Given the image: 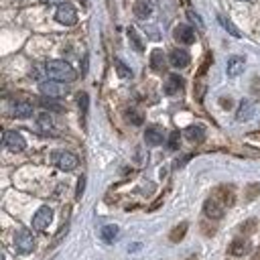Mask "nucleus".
Wrapping results in <instances>:
<instances>
[{"label": "nucleus", "mask_w": 260, "mask_h": 260, "mask_svg": "<svg viewBox=\"0 0 260 260\" xmlns=\"http://www.w3.org/2000/svg\"><path fill=\"white\" fill-rule=\"evenodd\" d=\"M45 71L49 75V79H57V81H63V83H69V81H75L77 79V73L75 69L63 61V59H53L45 65Z\"/></svg>", "instance_id": "nucleus-1"}, {"label": "nucleus", "mask_w": 260, "mask_h": 260, "mask_svg": "<svg viewBox=\"0 0 260 260\" xmlns=\"http://www.w3.org/2000/svg\"><path fill=\"white\" fill-rule=\"evenodd\" d=\"M35 246H37L35 236H32L26 228H20V230L14 234V248H16L18 254L26 256V254H30V252L35 250Z\"/></svg>", "instance_id": "nucleus-2"}, {"label": "nucleus", "mask_w": 260, "mask_h": 260, "mask_svg": "<svg viewBox=\"0 0 260 260\" xmlns=\"http://www.w3.org/2000/svg\"><path fill=\"white\" fill-rule=\"evenodd\" d=\"M55 20H57L59 24L73 26V24L77 22V10H75V6H73V4H69V2L59 4V6H57V10H55Z\"/></svg>", "instance_id": "nucleus-3"}, {"label": "nucleus", "mask_w": 260, "mask_h": 260, "mask_svg": "<svg viewBox=\"0 0 260 260\" xmlns=\"http://www.w3.org/2000/svg\"><path fill=\"white\" fill-rule=\"evenodd\" d=\"M39 89L45 98H61L67 93V85L63 81H57V79H45L39 83Z\"/></svg>", "instance_id": "nucleus-4"}, {"label": "nucleus", "mask_w": 260, "mask_h": 260, "mask_svg": "<svg viewBox=\"0 0 260 260\" xmlns=\"http://www.w3.org/2000/svg\"><path fill=\"white\" fill-rule=\"evenodd\" d=\"M51 158H53L55 167L61 169V171H73L77 167V156L67 152V150H57V152H53Z\"/></svg>", "instance_id": "nucleus-5"}, {"label": "nucleus", "mask_w": 260, "mask_h": 260, "mask_svg": "<svg viewBox=\"0 0 260 260\" xmlns=\"http://www.w3.org/2000/svg\"><path fill=\"white\" fill-rule=\"evenodd\" d=\"M2 142H4V146H6L10 152H22V150L26 148V140L22 138V134H18V132H14V130H6Z\"/></svg>", "instance_id": "nucleus-6"}, {"label": "nucleus", "mask_w": 260, "mask_h": 260, "mask_svg": "<svg viewBox=\"0 0 260 260\" xmlns=\"http://www.w3.org/2000/svg\"><path fill=\"white\" fill-rule=\"evenodd\" d=\"M51 221H53V211H51V207H49V205L39 207V209L35 211V215H32V228H35L37 232L47 230Z\"/></svg>", "instance_id": "nucleus-7"}, {"label": "nucleus", "mask_w": 260, "mask_h": 260, "mask_svg": "<svg viewBox=\"0 0 260 260\" xmlns=\"http://www.w3.org/2000/svg\"><path fill=\"white\" fill-rule=\"evenodd\" d=\"M223 211H225V207H223L215 197L205 199V203H203V213H205L209 219H221V217H223Z\"/></svg>", "instance_id": "nucleus-8"}, {"label": "nucleus", "mask_w": 260, "mask_h": 260, "mask_svg": "<svg viewBox=\"0 0 260 260\" xmlns=\"http://www.w3.org/2000/svg\"><path fill=\"white\" fill-rule=\"evenodd\" d=\"M173 37H175L177 43H183V45L195 43V30L189 24H177L175 30H173Z\"/></svg>", "instance_id": "nucleus-9"}, {"label": "nucleus", "mask_w": 260, "mask_h": 260, "mask_svg": "<svg viewBox=\"0 0 260 260\" xmlns=\"http://www.w3.org/2000/svg\"><path fill=\"white\" fill-rule=\"evenodd\" d=\"M211 197H215L223 207H232V205H234V201H236L234 189H232V187H228V185H219V187L211 193Z\"/></svg>", "instance_id": "nucleus-10"}, {"label": "nucleus", "mask_w": 260, "mask_h": 260, "mask_svg": "<svg viewBox=\"0 0 260 260\" xmlns=\"http://www.w3.org/2000/svg\"><path fill=\"white\" fill-rule=\"evenodd\" d=\"M244 67H246V59L242 55H232L228 59V65H225V73L228 77H238L244 73Z\"/></svg>", "instance_id": "nucleus-11"}, {"label": "nucleus", "mask_w": 260, "mask_h": 260, "mask_svg": "<svg viewBox=\"0 0 260 260\" xmlns=\"http://www.w3.org/2000/svg\"><path fill=\"white\" fill-rule=\"evenodd\" d=\"M169 63L173 67H177V69H183V67H187L191 63V55L185 49H173L169 53Z\"/></svg>", "instance_id": "nucleus-12"}, {"label": "nucleus", "mask_w": 260, "mask_h": 260, "mask_svg": "<svg viewBox=\"0 0 260 260\" xmlns=\"http://www.w3.org/2000/svg\"><path fill=\"white\" fill-rule=\"evenodd\" d=\"M162 140H165V136H162V130L158 126H148L144 130V142L148 146H158V144H162Z\"/></svg>", "instance_id": "nucleus-13"}, {"label": "nucleus", "mask_w": 260, "mask_h": 260, "mask_svg": "<svg viewBox=\"0 0 260 260\" xmlns=\"http://www.w3.org/2000/svg\"><path fill=\"white\" fill-rule=\"evenodd\" d=\"M132 10H134V16H136V18L144 20V18H148V16L152 14L154 6H152L150 0H136L134 6H132Z\"/></svg>", "instance_id": "nucleus-14"}, {"label": "nucleus", "mask_w": 260, "mask_h": 260, "mask_svg": "<svg viewBox=\"0 0 260 260\" xmlns=\"http://www.w3.org/2000/svg\"><path fill=\"white\" fill-rule=\"evenodd\" d=\"M183 134H185V138L191 140V142H203V140H205V128H203L201 124H191V126H187V128L183 130Z\"/></svg>", "instance_id": "nucleus-15"}, {"label": "nucleus", "mask_w": 260, "mask_h": 260, "mask_svg": "<svg viewBox=\"0 0 260 260\" xmlns=\"http://www.w3.org/2000/svg\"><path fill=\"white\" fill-rule=\"evenodd\" d=\"M183 83H185V81H183L181 75H175V73L169 75V77H167V83H165V93H167V95H175L177 91L183 89Z\"/></svg>", "instance_id": "nucleus-16"}, {"label": "nucleus", "mask_w": 260, "mask_h": 260, "mask_svg": "<svg viewBox=\"0 0 260 260\" xmlns=\"http://www.w3.org/2000/svg\"><path fill=\"white\" fill-rule=\"evenodd\" d=\"M100 238L106 242V244H114L118 238H120V228L114 225V223H108L100 230Z\"/></svg>", "instance_id": "nucleus-17"}, {"label": "nucleus", "mask_w": 260, "mask_h": 260, "mask_svg": "<svg viewBox=\"0 0 260 260\" xmlns=\"http://www.w3.org/2000/svg\"><path fill=\"white\" fill-rule=\"evenodd\" d=\"M248 252H250V242L248 240H244V238L232 240V244H230V254L232 256H244Z\"/></svg>", "instance_id": "nucleus-18"}, {"label": "nucleus", "mask_w": 260, "mask_h": 260, "mask_svg": "<svg viewBox=\"0 0 260 260\" xmlns=\"http://www.w3.org/2000/svg\"><path fill=\"white\" fill-rule=\"evenodd\" d=\"M165 65H167L165 53H162L160 49H154V51L150 53V67H152V71L160 73V71H165Z\"/></svg>", "instance_id": "nucleus-19"}, {"label": "nucleus", "mask_w": 260, "mask_h": 260, "mask_svg": "<svg viewBox=\"0 0 260 260\" xmlns=\"http://www.w3.org/2000/svg\"><path fill=\"white\" fill-rule=\"evenodd\" d=\"M12 116L14 118H30L32 116V104H28V102H14L12 104Z\"/></svg>", "instance_id": "nucleus-20"}, {"label": "nucleus", "mask_w": 260, "mask_h": 260, "mask_svg": "<svg viewBox=\"0 0 260 260\" xmlns=\"http://www.w3.org/2000/svg\"><path fill=\"white\" fill-rule=\"evenodd\" d=\"M252 114H254V104H252L250 100H242V102H240V106H238L236 118L242 122V120H248V118H252Z\"/></svg>", "instance_id": "nucleus-21"}, {"label": "nucleus", "mask_w": 260, "mask_h": 260, "mask_svg": "<svg viewBox=\"0 0 260 260\" xmlns=\"http://www.w3.org/2000/svg\"><path fill=\"white\" fill-rule=\"evenodd\" d=\"M187 228H189V223H187V221H181L179 225H175V228L171 230V234H169V240H171L173 244L181 242V240L185 238V234H187Z\"/></svg>", "instance_id": "nucleus-22"}, {"label": "nucleus", "mask_w": 260, "mask_h": 260, "mask_svg": "<svg viewBox=\"0 0 260 260\" xmlns=\"http://www.w3.org/2000/svg\"><path fill=\"white\" fill-rule=\"evenodd\" d=\"M77 104H79L81 124H83V128H85V118H87V108H89V95H87L85 91H81V93H79V98H77Z\"/></svg>", "instance_id": "nucleus-23"}, {"label": "nucleus", "mask_w": 260, "mask_h": 260, "mask_svg": "<svg viewBox=\"0 0 260 260\" xmlns=\"http://www.w3.org/2000/svg\"><path fill=\"white\" fill-rule=\"evenodd\" d=\"M128 39H130V45H132V49L134 51H138V53H142L144 51V45H142V39L138 37V32H136V28H132V26H128Z\"/></svg>", "instance_id": "nucleus-24"}, {"label": "nucleus", "mask_w": 260, "mask_h": 260, "mask_svg": "<svg viewBox=\"0 0 260 260\" xmlns=\"http://www.w3.org/2000/svg\"><path fill=\"white\" fill-rule=\"evenodd\" d=\"M114 67H116V73H118L122 79H130V77H132V69H130L122 59L116 57V59H114Z\"/></svg>", "instance_id": "nucleus-25"}, {"label": "nucleus", "mask_w": 260, "mask_h": 260, "mask_svg": "<svg viewBox=\"0 0 260 260\" xmlns=\"http://www.w3.org/2000/svg\"><path fill=\"white\" fill-rule=\"evenodd\" d=\"M37 124H39V128H41L43 132H51V130H53V118H51V114H47V112L39 114Z\"/></svg>", "instance_id": "nucleus-26"}, {"label": "nucleus", "mask_w": 260, "mask_h": 260, "mask_svg": "<svg viewBox=\"0 0 260 260\" xmlns=\"http://www.w3.org/2000/svg\"><path fill=\"white\" fill-rule=\"evenodd\" d=\"M217 18H219V22H221V26H223V28H225V30H228V32H230L232 37H242V32H240V30H238V28L234 26V22H232L230 18H225L223 14H219Z\"/></svg>", "instance_id": "nucleus-27"}, {"label": "nucleus", "mask_w": 260, "mask_h": 260, "mask_svg": "<svg viewBox=\"0 0 260 260\" xmlns=\"http://www.w3.org/2000/svg\"><path fill=\"white\" fill-rule=\"evenodd\" d=\"M124 116H126V120L130 122V124H134V126H140L144 120H142V114L138 112V110H134V108H130V110H126L124 112Z\"/></svg>", "instance_id": "nucleus-28"}, {"label": "nucleus", "mask_w": 260, "mask_h": 260, "mask_svg": "<svg viewBox=\"0 0 260 260\" xmlns=\"http://www.w3.org/2000/svg\"><path fill=\"white\" fill-rule=\"evenodd\" d=\"M179 138H181L179 130H173V132L169 134V138H167V146H169V150H177V148H179Z\"/></svg>", "instance_id": "nucleus-29"}, {"label": "nucleus", "mask_w": 260, "mask_h": 260, "mask_svg": "<svg viewBox=\"0 0 260 260\" xmlns=\"http://www.w3.org/2000/svg\"><path fill=\"white\" fill-rule=\"evenodd\" d=\"M187 18L197 26V28H203V20H201V16L197 14V12H193V10H187Z\"/></svg>", "instance_id": "nucleus-30"}, {"label": "nucleus", "mask_w": 260, "mask_h": 260, "mask_svg": "<svg viewBox=\"0 0 260 260\" xmlns=\"http://www.w3.org/2000/svg\"><path fill=\"white\" fill-rule=\"evenodd\" d=\"M254 230H256V219H248L246 223L240 225V232H242V234H252Z\"/></svg>", "instance_id": "nucleus-31"}, {"label": "nucleus", "mask_w": 260, "mask_h": 260, "mask_svg": "<svg viewBox=\"0 0 260 260\" xmlns=\"http://www.w3.org/2000/svg\"><path fill=\"white\" fill-rule=\"evenodd\" d=\"M211 63H213V57H211V55H207V57H205V61L201 63V67H199V73H197V75H199V77H201V75H205V71L209 69V65H211Z\"/></svg>", "instance_id": "nucleus-32"}, {"label": "nucleus", "mask_w": 260, "mask_h": 260, "mask_svg": "<svg viewBox=\"0 0 260 260\" xmlns=\"http://www.w3.org/2000/svg\"><path fill=\"white\" fill-rule=\"evenodd\" d=\"M41 106H43V108H47V110H57V112H61V106H59V104H55L51 98H49V100H41Z\"/></svg>", "instance_id": "nucleus-33"}, {"label": "nucleus", "mask_w": 260, "mask_h": 260, "mask_svg": "<svg viewBox=\"0 0 260 260\" xmlns=\"http://www.w3.org/2000/svg\"><path fill=\"white\" fill-rule=\"evenodd\" d=\"M83 191H85V177L81 175V177H79V181H77V189H75V199H79V197L83 195Z\"/></svg>", "instance_id": "nucleus-34"}, {"label": "nucleus", "mask_w": 260, "mask_h": 260, "mask_svg": "<svg viewBox=\"0 0 260 260\" xmlns=\"http://www.w3.org/2000/svg\"><path fill=\"white\" fill-rule=\"evenodd\" d=\"M67 230H69V225L65 223V225H63V228L59 230V234H57V238H55V242H53V244H59V242H61V238H63V236L67 234Z\"/></svg>", "instance_id": "nucleus-35"}, {"label": "nucleus", "mask_w": 260, "mask_h": 260, "mask_svg": "<svg viewBox=\"0 0 260 260\" xmlns=\"http://www.w3.org/2000/svg\"><path fill=\"white\" fill-rule=\"evenodd\" d=\"M43 2H45V4H57V6H59V4H63L65 0H43Z\"/></svg>", "instance_id": "nucleus-36"}, {"label": "nucleus", "mask_w": 260, "mask_h": 260, "mask_svg": "<svg viewBox=\"0 0 260 260\" xmlns=\"http://www.w3.org/2000/svg\"><path fill=\"white\" fill-rule=\"evenodd\" d=\"M221 106H223V108H230V106H232V102H230V100H221Z\"/></svg>", "instance_id": "nucleus-37"}, {"label": "nucleus", "mask_w": 260, "mask_h": 260, "mask_svg": "<svg viewBox=\"0 0 260 260\" xmlns=\"http://www.w3.org/2000/svg\"><path fill=\"white\" fill-rule=\"evenodd\" d=\"M252 260H260V252H258V254H254V258H252Z\"/></svg>", "instance_id": "nucleus-38"}, {"label": "nucleus", "mask_w": 260, "mask_h": 260, "mask_svg": "<svg viewBox=\"0 0 260 260\" xmlns=\"http://www.w3.org/2000/svg\"><path fill=\"white\" fill-rule=\"evenodd\" d=\"M248 2H252V0H248Z\"/></svg>", "instance_id": "nucleus-39"}]
</instances>
